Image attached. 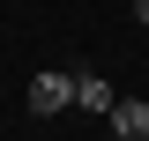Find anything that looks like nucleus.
I'll list each match as a JSON object with an SVG mask.
<instances>
[{"label": "nucleus", "instance_id": "f257e3e1", "mask_svg": "<svg viewBox=\"0 0 149 141\" xmlns=\"http://www.w3.org/2000/svg\"><path fill=\"white\" fill-rule=\"evenodd\" d=\"M67 104H74V74H60V67H45V74L30 82V111H37V119H60Z\"/></svg>", "mask_w": 149, "mask_h": 141}, {"label": "nucleus", "instance_id": "f03ea898", "mask_svg": "<svg viewBox=\"0 0 149 141\" xmlns=\"http://www.w3.org/2000/svg\"><path fill=\"white\" fill-rule=\"evenodd\" d=\"M112 104H119V89H112L104 74H74V111H104L112 119Z\"/></svg>", "mask_w": 149, "mask_h": 141}, {"label": "nucleus", "instance_id": "7ed1b4c3", "mask_svg": "<svg viewBox=\"0 0 149 141\" xmlns=\"http://www.w3.org/2000/svg\"><path fill=\"white\" fill-rule=\"evenodd\" d=\"M112 134H127V141L149 134V104H142V97H119V104H112Z\"/></svg>", "mask_w": 149, "mask_h": 141}, {"label": "nucleus", "instance_id": "20e7f679", "mask_svg": "<svg viewBox=\"0 0 149 141\" xmlns=\"http://www.w3.org/2000/svg\"><path fill=\"white\" fill-rule=\"evenodd\" d=\"M134 15H142V22H149V0H134Z\"/></svg>", "mask_w": 149, "mask_h": 141}, {"label": "nucleus", "instance_id": "39448f33", "mask_svg": "<svg viewBox=\"0 0 149 141\" xmlns=\"http://www.w3.org/2000/svg\"><path fill=\"white\" fill-rule=\"evenodd\" d=\"M112 141H127V134H112Z\"/></svg>", "mask_w": 149, "mask_h": 141}, {"label": "nucleus", "instance_id": "423d86ee", "mask_svg": "<svg viewBox=\"0 0 149 141\" xmlns=\"http://www.w3.org/2000/svg\"><path fill=\"white\" fill-rule=\"evenodd\" d=\"M142 141H149V134H142Z\"/></svg>", "mask_w": 149, "mask_h": 141}]
</instances>
